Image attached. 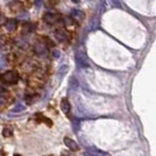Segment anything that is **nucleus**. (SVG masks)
Masks as SVG:
<instances>
[{
	"mask_svg": "<svg viewBox=\"0 0 156 156\" xmlns=\"http://www.w3.org/2000/svg\"><path fill=\"white\" fill-rule=\"evenodd\" d=\"M19 74L15 70H9L0 74V80L6 84H16L19 81Z\"/></svg>",
	"mask_w": 156,
	"mask_h": 156,
	"instance_id": "obj_1",
	"label": "nucleus"
},
{
	"mask_svg": "<svg viewBox=\"0 0 156 156\" xmlns=\"http://www.w3.org/2000/svg\"><path fill=\"white\" fill-rule=\"evenodd\" d=\"M43 20H44V22H45L46 24H55L61 22L62 18H61L60 15L47 13V14L44 15Z\"/></svg>",
	"mask_w": 156,
	"mask_h": 156,
	"instance_id": "obj_2",
	"label": "nucleus"
},
{
	"mask_svg": "<svg viewBox=\"0 0 156 156\" xmlns=\"http://www.w3.org/2000/svg\"><path fill=\"white\" fill-rule=\"evenodd\" d=\"M63 142H65V145H66L67 148H69L70 150L72 151H78L79 149V145H77V142H75L74 140L70 139V137H66L65 139H63Z\"/></svg>",
	"mask_w": 156,
	"mask_h": 156,
	"instance_id": "obj_3",
	"label": "nucleus"
},
{
	"mask_svg": "<svg viewBox=\"0 0 156 156\" xmlns=\"http://www.w3.org/2000/svg\"><path fill=\"white\" fill-rule=\"evenodd\" d=\"M33 51L36 55H44L47 52V45L43 42H37L34 46H33Z\"/></svg>",
	"mask_w": 156,
	"mask_h": 156,
	"instance_id": "obj_4",
	"label": "nucleus"
},
{
	"mask_svg": "<svg viewBox=\"0 0 156 156\" xmlns=\"http://www.w3.org/2000/svg\"><path fill=\"white\" fill-rule=\"evenodd\" d=\"M55 37L57 38V40H59L60 42H65L67 40V34L63 29H57L55 31Z\"/></svg>",
	"mask_w": 156,
	"mask_h": 156,
	"instance_id": "obj_5",
	"label": "nucleus"
},
{
	"mask_svg": "<svg viewBox=\"0 0 156 156\" xmlns=\"http://www.w3.org/2000/svg\"><path fill=\"white\" fill-rule=\"evenodd\" d=\"M61 109H62L65 114H68L70 112V103L68 100L66 99V98H63L62 102H61Z\"/></svg>",
	"mask_w": 156,
	"mask_h": 156,
	"instance_id": "obj_6",
	"label": "nucleus"
},
{
	"mask_svg": "<svg viewBox=\"0 0 156 156\" xmlns=\"http://www.w3.org/2000/svg\"><path fill=\"white\" fill-rule=\"evenodd\" d=\"M17 21L16 20H8L7 22H6L5 24V27H6V29L8 30V31H14V30H16L17 28Z\"/></svg>",
	"mask_w": 156,
	"mask_h": 156,
	"instance_id": "obj_7",
	"label": "nucleus"
},
{
	"mask_svg": "<svg viewBox=\"0 0 156 156\" xmlns=\"http://www.w3.org/2000/svg\"><path fill=\"white\" fill-rule=\"evenodd\" d=\"M36 117H37V118H36V120H37V121H39V122H45V123L47 124V125H49V126H52V124H53L50 119L47 118V117H45V116H43L42 114H37V115H36Z\"/></svg>",
	"mask_w": 156,
	"mask_h": 156,
	"instance_id": "obj_8",
	"label": "nucleus"
},
{
	"mask_svg": "<svg viewBox=\"0 0 156 156\" xmlns=\"http://www.w3.org/2000/svg\"><path fill=\"white\" fill-rule=\"evenodd\" d=\"M22 31L24 34H28L32 31V24H29V23H26L23 24V29Z\"/></svg>",
	"mask_w": 156,
	"mask_h": 156,
	"instance_id": "obj_9",
	"label": "nucleus"
},
{
	"mask_svg": "<svg viewBox=\"0 0 156 156\" xmlns=\"http://www.w3.org/2000/svg\"><path fill=\"white\" fill-rule=\"evenodd\" d=\"M8 102V96L6 95V92L0 93V105H5Z\"/></svg>",
	"mask_w": 156,
	"mask_h": 156,
	"instance_id": "obj_10",
	"label": "nucleus"
},
{
	"mask_svg": "<svg viewBox=\"0 0 156 156\" xmlns=\"http://www.w3.org/2000/svg\"><path fill=\"white\" fill-rule=\"evenodd\" d=\"M24 106L23 105H21V103H19V105H18L16 108H13V111L14 112H20V111L24 110Z\"/></svg>",
	"mask_w": 156,
	"mask_h": 156,
	"instance_id": "obj_11",
	"label": "nucleus"
},
{
	"mask_svg": "<svg viewBox=\"0 0 156 156\" xmlns=\"http://www.w3.org/2000/svg\"><path fill=\"white\" fill-rule=\"evenodd\" d=\"M3 136L4 137H11L12 136V131L7 129V128H5V129L3 130Z\"/></svg>",
	"mask_w": 156,
	"mask_h": 156,
	"instance_id": "obj_12",
	"label": "nucleus"
},
{
	"mask_svg": "<svg viewBox=\"0 0 156 156\" xmlns=\"http://www.w3.org/2000/svg\"><path fill=\"white\" fill-rule=\"evenodd\" d=\"M6 22H7L6 17L3 14H0V26H1V24H5Z\"/></svg>",
	"mask_w": 156,
	"mask_h": 156,
	"instance_id": "obj_13",
	"label": "nucleus"
},
{
	"mask_svg": "<svg viewBox=\"0 0 156 156\" xmlns=\"http://www.w3.org/2000/svg\"><path fill=\"white\" fill-rule=\"evenodd\" d=\"M34 4L37 8H40L42 6V0H34Z\"/></svg>",
	"mask_w": 156,
	"mask_h": 156,
	"instance_id": "obj_14",
	"label": "nucleus"
},
{
	"mask_svg": "<svg viewBox=\"0 0 156 156\" xmlns=\"http://www.w3.org/2000/svg\"><path fill=\"white\" fill-rule=\"evenodd\" d=\"M5 42H6L5 37H4V36H2V35H0V47H2V46L5 44Z\"/></svg>",
	"mask_w": 156,
	"mask_h": 156,
	"instance_id": "obj_15",
	"label": "nucleus"
},
{
	"mask_svg": "<svg viewBox=\"0 0 156 156\" xmlns=\"http://www.w3.org/2000/svg\"><path fill=\"white\" fill-rule=\"evenodd\" d=\"M5 66H6V63L4 62V61L0 60V69L5 68Z\"/></svg>",
	"mask_w": 156,
	"mask_h": 156,
	"instance_id": "obj_16",
	"label": "nucleus"
},
{
	"mask_svg": "<svg viewBox=\"0 0 156 156\" xmlns=\"http://www.w3.org/2000/svg\"><path fill=\"white\" fill-rule=\"evenodd\" d=\"M48 2L49 3H50V4L51 5H57L58 4V2H59V1H58V0H48Z\"/></svg>",
	"mask_w": 156,
	"mask_h": 156,
	"instance_id": "obj_17",
	"label": "nucleus"
},
{
	"mask_svg": "<svg viewBox=\"0 0 156 156\" xmlns=\"http://www.w3.org/2000/svg\"><path fill=\"white\" fill-rule=\"evenodd\" d=\"M54 57L55 58H59L60 57V52L59 51H55L54 52Z\"/></svg>",
	"mask_w": 156,
	"mask_h": 156,
	"instance_id": "obj_18",
	"label": "nucleus"
},
{
	"mask_svg": "<svg viewBox=\"0 0 156 156\" xmlns=\"http://www.w3.org/2000/svg\"><path fill=\"white\" fill-rule=\"evenodd\" d=\"M2 92H6V89L3 88L2 86H0V93H2Z\"/></svg>",
	"mask_w": 156,
	"mask_h": 156,
	"instance_id": "obj_19",
	"label": "nucleus"
}]
</instances>
